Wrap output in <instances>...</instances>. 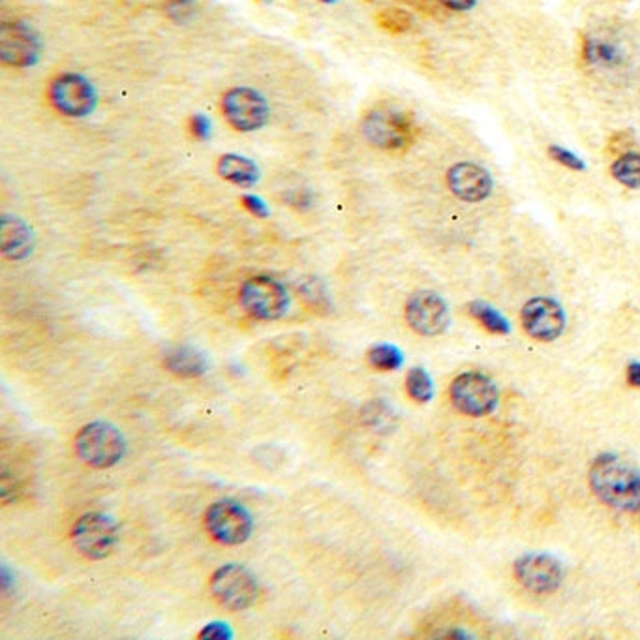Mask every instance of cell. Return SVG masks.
<instances>
[{
	"instance_id": "cell-14",
	"label": "cell",
	"mask_w": 640,
	"mask_h": 640,
	"mask_svg": "<svg viewBox=\"0 0 640 640\" xmlns=\"http://www.w3.org/2000/svg\"><path fill=\"white\" fill-rule=\"evenodd\" d=\"M40 59V40L35 30L22 22L2 23L0 61L12 68L35 66Z\"/></svg>"
},
{
	"instance_id": "cell-25",
	"label": "cell",
	"mask_w": 640,
	"mask_h": 640,
	"mask_svg": "<svg viewBox=\"0 0 640 640\" xmlns=\"http://www.w3.org/2000/svg\"><path fill=\"white\" fill-rule=\"evenodd\" d=\"M377 25L389 35H404L413 27V17L402 8H387L376 17Z\"/></svg>"
},
{
	"instance_id": "cell-3",
	"label": "cell",
	"mask_w": 640,
	"mask_h": 640,
	"mask_svg": "<svg viewBox=\"0 0 640 640\" xmlns=\"http://www.w3.org/2000/svg\"><path fill=\"white\" fill-rule=\"evenodd\" d=\"M370 145L382 151H402L413 141V123L406 113L389 105L370 110L361 125Z\"/></svg>"
},
{
	"instance_id": "cell-2",
	"label": "cell",
	"mask_w": 640,
	"mask_h": 640,
	"mask_svg": "<svg viewBox=\"0 0 640 640\" xmlns=\"http://www.w3.org/2000/svg\"><path fill=\"white\" fill-rule=\"evenodd\" d=\"M77 459L94 470L117 466L125 459L126 439L117 426L107 421H92L77 432L74 439Z\"/></svg>"
},
{
	"instance_id": "cell-6",
	"label": "cell",
	"mask_w": 640,
	"mask_h": 640,
	"mask_svg": "<svg viewBox=\"0 0 640 640\" xmlns=\"http://www.w3.org/2000/svg\"><path fill=\"white\" fill-rule=\"evenodd\" d=\"M74 547L87 560H104L119 543V526L105 513H85L72 529Z\"/></svg>"
},
{
	"instance_id": "cell-10",
	"label": "cell",
	"mask_w": 640,
	"mask_h": 640,
	"mask_svg": "<svg viewBox=\"0 0 640 640\" xmlns=\"http://www.w3.org/2000/svg\"><path fill=\"white\" fill-rule=\"evenodd\" d=\"M223 119L238 132L251 133L269 120V102L264 94L248 87H235L222 97Z\"/></svg>"
},
{
	"instance_id": "cell-13",
	"label": "cell",
	"mask_w": 640,
	"mask_h": 640,
	"mask_svg": "<svg viewBox=\"0 0 640 640\" xmlns=\"http://www.w3.org/2000/svg\"><path fill=\"white\" fill-rule=\"evenodd\" d=\"M564 308L550 297H534L521 310V325L534 341L554 342L564 334Z\"/></svg>"
},
{
	"instance_id": "cell-22",
	"label": "cell",
	"mask_w": 640,
	"mask_h": 640,
	"mask_svg": "<svg viewBox=\"0 0 640 640\" xmlns=\"http://www.w3.org/2000/svg\"><path fill=\"white\" fill-rule=\"evenodd\" d=\"M362 421L372 431L385 434V432H391L397 426L398 418L395 410H393V406L383 402V400H374V402L367 404L362 408Z\"/></svg>"
},
{
	"instance_id": "cell-12",
	"label": "cell",
	"mask_w": 640,
	"mask_h": 640,
	"mask_svg": "<svg viewBox=\"0 0 640 640\" xmlns=\"http://www.w3.org/2000/svg\"><path fill=\"white\" fill-rule=\"evenodd\" d=\"M406 321L421 336H439L451 323L446 299L431 290H419L406 303Z\"/></svg>"
},
{
	"instance_id": "cell-27",
	"label": "cell",
	"mask_w": 640,
	"mask_h": 640,
	"mask_svg": "<svg viewBox=\"0 0 640 640\" xmlns=\"http://www.w3.org/2000/svg\"><path fill=\"white\" fill-rule=\"evenodd\" d=\"M550 158L560 164V166L567 167L571 171H586V164L578 154L573 153L569 149L562 145H549L547 149Z\"/></svg>"
},
{
	"instance_id": "cell-20",
	"label": "cell",
	"mask_w": 640,
	"mask_h": 640,
	"mask_svg": "<svg viewBox=\"0 0 640 640\" xmlns=\"http://www.w3.org/2000/svg\"><path fill=\"white\" fill-rule=\"evenodd\" d=\"M614 181L629 190L640 189V153L627 151L618 154V158L611 166Z\"/></svg>"
},
{
	"instance_id": "cell-4",
	"label": "cell",
	"mask_w": 640,
	"mask_h": 640,
	"mask_svg": "<svg viewBox=\"0 0 640 640\" xmlns=\"http://www.w3.org/2000/svg\"><path fill=\"white\" fill-rule=\"evenodd\" d=\"M210 596L218 605L241 613L251 609L259 598V585L252 571L244 565L228 564L218 567L210 577Z\"/></svg>"
},
{
	"instance_id": "cell-21",
	"label": "cell",
	"mask_w": 640,
	"mask_h": 640,
	"mask_svg": "<svg viewBox=\"0 0 640 640\" xmlns=\"http://www.w3.org/2000/svg\"><path fill=\"white\" fill-rule=\"evenodd\" d=\"M468 312L479 321L483 328L487 329L488 333L492 334H509L511 333V323L508 318L496 310L492 305H488L485 300H474L468 305Z\"/></svg>"
},
{
	"instance_id": "cell-15",
	"label": "cell",
	"mask_w": 640,
	"mask_h": 640,
	"mask_svg": "<svg viewBox=\"0 0 640 640\" xmlns=\"http://www.w3.org/2000/svg\"><path fill=\"white\" fill-rule=\"evenodd\" d=\"M446 179L452 195L466 203L485 202L495 190L492 175L474 162H459L449 167Z\"/></svg>"
},
{
	"instance_id": "cell-29",
	"label": "cell",
	"mask_w": 640,
	"mask_h": 640,
	"mask_svg": "<svg viewBox=\"0 0 640 640\" xmlns=\"http://www.w3.org/2000/svg\"><path fill=\"white\" fill-rule=\"evenodd\" d=\"M190 132H192V136L197 138V140H207L210 132H213V123H210L207 115L195 113L194 117L190 119Z\"/></svg>"
},
{
	"instance_id": "cell-8",
	"label": "cell",
	"mask_w": 640,
	"mask_h": 640,
	"mask_svg": "<svg viewBox=\"0 0 640 640\" xmlns=\"http://www.w3.org/2000/svg\"><path fill=\"white\" fill-rule=\"evenodd\" d=\"M241 307L256 320L272 321L282 318L290 308V295L284 285L272 277H252L239 292Z\"/></svg>"
},
{
	"instance_id": "cell-24",
	"label": "cell",
	"mask_w": 640,
	"mask_h": 640,
	"mask_svg": "<svg viewBox=\"0 0 640 640\" xmlns=\"http://www.w3.org/2000/svg\"><path fill=\"white\" fill-rule=\"evenodd\" d=\"M367 361L374 369L391 372V370H398L402 367L404 356L402 351L393 344H376L369 349Z\"/></svg>"
},
{
	"instance_id": "cell-26",
	"label": "cell",
	"mask_w": 640,
	"mask_h": 640,
	"mask_svg": "<svg viewBox=\"0 0 640 640\" xmlns=\"http://www.w3.org/2000/svg\"><path fill=\"white\" fill-rule=\"evenodd\" d=\"M299 293L303 295V299L307 300L308 307L316 312L325 313L331 310V300L325 292V285L321 284L320 280H303L299 284Z\"/></svg>"
},
{
	"instance_id": "cell-16",
	"label": "cell",
	"mask_w": 640,
	"mask_h": 640,
	"mask_svg": "<svg viewBox=\"0 0 640 640\" xmlns=\"http://www.w3.org/2000/svg\"><path fill=\"white\" fill-rule=\"evenodd\" d=\"M580 59L586 66L599 71H613L624 63V49L613 38L599 35H583Z\"/></svg>"
},
{
	"instance_id": "cell-7",
	"label": "cell",
	"mask_w": 640,
	"mask_h": 640,
	"mask_svg": "<svg viewBox=\"0 0 640 640\" xmlns=\"http://www.w3.org/2000/svg\"><path fill=\"white\" fill-rule=\"evenodd\" d=\"M205 528L216 543L238 547L251 539L254 521L251 511L239 501L220 500L207 509Z\"/></svg>"
},
{
	"instance_id": "cell-1",
	"label": "cell",
	"mask_w": 640,
	"mask_h": 640,
	"mask_svg": "<svg viewBox=\"0 0 640 640\" xmlns=\"http://www.w3.org/2000/svg\"><path fill=\"white\" fill-rule=\"evenodd\" d=\"M588 481L596 498L606 508L639 513L640 472L616 452L598 455L588 472Z\"/></svg>"
},
{
	"instance_id": "cell-28",
	"label": "cell",
	"mask_w": 640,
	"mask_h": 640,
	"mask_svg": "<svg viewBox=\"0 0 640 640\" xmlns=\"http://www.w3.org/2000/svg\"><path fill=\"white\" fill-rule=\"evenodd\" d=\"M194 0H167L166 12L175 22H184L194 12Z\"/></svg>"
},
{
	"instance_id": "cell-18",
	"label": "cell",
	"mask_w": 640,
	"mask_h": 640,
	"mask_svg": "<svg viewBox=\"0 0 640 640\" xmlns=\"http://www.w3.org/2000/svg\"><path fill=\"white\" fill-rule=\"evenodd\" d=\"M216 171L222 177L223 181L238 184L243 189H251L259 179V169L256 162L241 156V154H222L220 161L216 164Z\"/></svg>"
},
{
	"instance_id": "cell-30",
	"label": "cell",
	"mask_w": 640,
	"mask_h": 640,
	"mask_svg": "<svg viewBox=\"0 0 640 640\" xmlns=\"http://www.w3.org/2000/svg\"><path fill=\"white\" fill-rule=\"evenodd\" d=\"M200 639H231V627L226 626L223 622H213L209 626L203 627Z\"/></svg>"
},
{
	"instance_id": "cell-9",
	"label": "cell",
	"mask_w": 640,
	"mask_h": 640,
	"mask_svg": "<svg viewBox=\"0 0 640 640\" xmlns=\"http://www.w3.org/2000/svg\"><path fill=\"white\" fill-rule=\"evenodd\" d=\"M48 97L56 112L72 119L87 117L97 107V91L91 81L71 72L51 79Z\"/></svg>"
},
{
	"instance_id": "cell-19",
	"label": "cell",
	"mask_w": 640,
	"mask_h": 640,
	"mask_svg": "<svg viewBox=\"0 0 640 640\" xmlns=\"http://www.w3.org/2000/svg\"><path fill=\"white\" fill-rule=\"evenodd\" d=\"M164 367L175 376L200 377L207 372V359L195 348L177 346L167 351Z\"/></svg>"
},
{
	"instance_id": "cell-17",
	"label": "cell",
	"mask_w": 640,
	"mask_h": 640,
	"mask_svg": "<svg viewBox=\"0 0 640 640\" xmlns=\"http://www.w3.org/2000/svg\"><path fill=\"white\" fill-rule=\"evenodd\" d=\"M0 235H2V256L10 261H22L33 254L35 235L20 216H2Z\"/></svg>"
},
{
	"instance_id": "cell-34",
	"label": "cell",
	"mask_w": 640,
	"mask_h": 640,
	"mask_svg": "<svg viewBox=\"0 0 640 640\" xmlns=\"http://www.w3.org/2000/svg\"><path fill=\"white\" fill-rule=\"evenodd\" d=\"M321 2H334V0H321Z\"/></svg>"
},
{
	"instance_id": "cell-33",
	"label": "cell",
	"mask_w": 640,
	"mask_h": 640,
	"mask_svg": "<svg viewBox=\"0 0 640 640\" xmlns=\"http://www.w3.org/2000/svg\"><path fill=\"white\" fill-rule=\"evenodd\" d=\"M627 382L629 385H633L637 389H640V362L631 361L627 364L626 369Z\"/></svg>"
},
{
	"instance_id": "cell-11",
	"label": "cell",
	"mask_w": 640,
	"mask_h": 640,
	"mask_svg": "<svg viewBox=\"0 0 640 640\" xmlns=\"http://www.w3.org/2000/svg\"><path fill=\"white\" fill-rule=\"evenodd\" d=\"M516 583L537 596L556 592L564 583V565L545 552H532L516 560L513 565Z\"/></svg>"
},
{
	"instance_id": "cell-23",
	"label": "cell",
	"mask_w": 640,
	"mask_h": 640,
	"mask_svg": "<svg viewBox=\"0 0 640 640\" xmlns=\"http://www.w3.org/2000/svg\"><path fill=\"white\" fill-rule=\"evenodd\" d=\"M406 391L411 400L418 404H428L434 398V382L431 374L423 367H413L406 376Z\"/></svg>"
},
{
	"instance_id": "cell-31",
	"label": "cell",
	"mask_w": 640,
	"mask_h": 640,
	"mask_svg": "<svg viewBox=\"0 0 640 640\" xmlns=\"http://www.w3.org/2000/svg\"><path fill=\"white\" fill-rule=\"evenodd\" d=\"M243 205L244 209L248 210V213H252V215L259 216V218H264V216H267V213H269V209H267V205H265L264 200L258 197V195H244Z\"/></svg>"
},
{
	"instance_id": "cell-5",
	"label": "cell",
	"mask_w": 640,
	"mask_h": 640,
	"mask_svg": "<svg viewBox=\"0 0 640 640\" xmlns=\"http://www.w3.org/2000/svg\"><path fill=\"white\" fill-rule=\"evenodd\" d=\"M452 406L468 418H487L500 404V391L481 372H464L449 387Z\"/></svg>"
},
{
	"instance_id": "cell-32",
	"label": "cell",
	"mask_w": 640,
	"mask_h": 640,
	"mask_svg": "<svg viewBox=\"0 0 640 640\" xmlns=\"http://www.w3.org/2000/svg\"><path fill=\"white\" fill-rule=\"evenodd\" d=\"M438 2L451 12H470L477 4V0H438Z\"/></svg>"
}]
</instances>
